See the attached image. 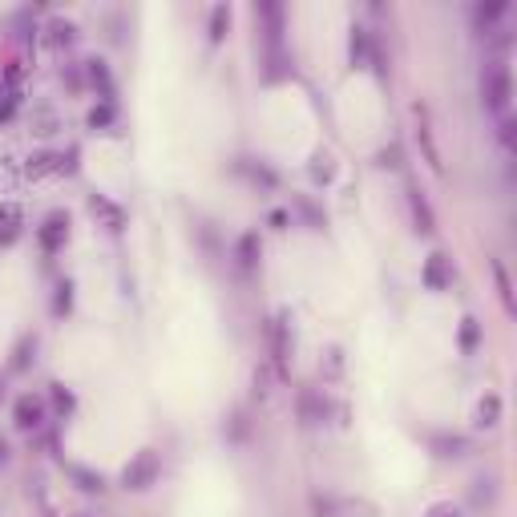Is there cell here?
Returning <instances> with one entry per match:
<instances>
[{
	"mask_svg": "<svg viewBox=\"0 0 517 517\" xmlns=\"http://www.w3.org/2000/svg\"><path fill=\"white\" fill-rule=\"evenodd\" d=\"M509 101H513V73H509V65L501 57H493L481 69V106L489 114L505 118L509 114Z\"/></svg>",
	"mask_w": 517,
	"mask_h": 517,
	"instance_id": "obj_1",
	"label": "cell"
},
{
	"mask_svg": "<svg viewBox=\"0 0 517 517\" xmlns=\"http://www.w3.org/2000/svg\"><path fill=\"white\" fill-rule=\"evenodd\" d=\"M267 352H271V368L279 380H291V356H295V332H291V312H279L267 320Z\"/></svg>",
	"mask_w": 517,
	"mask_h": 517,
	"instance_id": "obj_2",
	"label": "cell"
},
{
	"mask_svg": "<svg viewBox=\"0 0 517 517\" xmlns=\"http://www.w3.org/2000/svg\"><path fill=\"white\" fill-rule=\"evenodd\" d=\"M162 481V457H158V449H138L130 461H126V469H122V477H118V485L126 489V493H150L154 485Z\"/></svg>",
	"mask_w": 517,
	"mask_h": 517,
	"instance_id": "obj_3",
	"label": "cell"
},
{
	"mask_svg": "<svg viewBox=\"0 0 517 517\" xmlns=\"http://www.w3.org/2000/svg\"><path fill=\"white\" fill-rule=\"evenodd\" d=\"M295 417H299L303 429L328 425V421H332V400H328V392L316 388V384H303V388L295 392Z\"/></svg>",
	"mask_w": 517,
	"mask_h": 517,
	"instance_id": "obj_4",
	"label": "cell"
},
{
	"mask_svg": "<svg viewBox=\"0 0 517 517\" xmlns=\"http://www.w3.org/2000/svg\"><path fill=\"white\" fill-rule=\"evenodd\" d=\"M255 21H259V33H263V53H279L287 49L283 45V33H287V9L279 0H255Z\"/></svg>",
	"mask_w": 517,
	"mask_h": 517,
	"instance_id": "obj_5",
	"label": "cell"
},
{
	"mask_svg": "<svg viewBox=\"0 0 517 517\" xmlns=\"http://www.w3.org/2000/svg\"><path fill=\"white\" fill-rule=\"evenodd\" d=\"M49 421V400L37 392H21L13 400V429L17 433H41Z\"/></svg>",
	"mask_w": 517,
	"mask_h": 517,
	"instance_id": "obj_6",
	"label": "cell"
},
{
	"mask_svg": "<svg viewBox=\"0 0 517 517\" xmlns=\"http://www.w3.org/2000/svg\"><path fill=\"white\" fill-rule=\"evenodd\" d=\"M69 235H73V219H69V211H61V206H57V211H49L41 219V227H37V247L45 255H57V251H65Z\"/></svg>",
	"mask_w": 517,
	"mask_h": 517,
	"instance_id": "obj_7",
	"label": "cell"
},
{
	"mask_svg": "<svg viewBox=\"0 0 517 517\" xmlns=\"http://www.w3.org/2000/svg\"><path fill=\"white\" fill-rule=\"evenodd\" d=\"M235 174H239L251 190H259V194H275V190H279V170H275L267 158H239V162H235Z\"/></svg>",
	"mask_w": 517,
	"mask_h": 517,
	"instance_id": "obj_8",
	"label": "cell"
},
{
	"mask_svg": "<svg viewBox=\"0 0 517 517\" xmlns=\"http://www.w3.org/2000/svg\"><path fill=\"white\" fill-rule=\"evenodd\" d=\"M231 263H235V271L243 279H251L259 271V263H263V235L259 231H243L235 239V247H231Z\"/></svg>",
	"mask_w": 517,
	"mask_h": 517,
	"instance_id": "obj_9",
	"label": "cell"
},
{
	"mask_svg": "<svg viewBox=\"0 0 517 517\" xmlns=\"http://www.w3.org/2000/svg\"><path fill=\"white\" fill-rule=\"evenodd\" d=\"M421 287L433 291V295H441V291L453 287V259H449L445 251H433V255L421 263Z\"/></svg>",
	"mask_w": 517,
	"mask_h": 517,
	"instance_id": "obj_10",
	"label": "cell"
},
{
	"mask_svg": "<svg viewBox=\"0 0 517 517\" xmlns=\"http://www.w3.org/2000/svg\"><path fill=\"white\" fill-rule=\"evenodd\" d=\"M505 17H509V0H477L469 9V25L477 37H489Z\"/></svg>",
	"mask_w": 517,
	"mask_h": 517,
	"instance_id": "obj_11",
	"label": "cell"
},
{
	"mask_svg": "<svg viewBox=\"0 0 517 517\" xmlns=\"http://www.w3.org/2000/svg\"><path fill=\"white\" fill-rule=\"evenodd\" d=\"M25 239V206L21 202H0V251H9Z\"/></svg>",
	"mask_w": 517,
	"mask_h": 517,
	"instance_id": "obj_12",
	"label": "cell"
},
{
	"mask_svg": "<svg viewBox=\"0 0 517 517\" xmlns=\"http://www.w3.org/2000/svg\"><path fill=\"white\" fill-rule=\"evenodd\" d=\"M408 215H412V227H417V235H425V239L437 235V215H433L429 194L421 186H408Z\"/></svg>",
	"mask_w": 517,
	"mask_h": 517,
	"instance_id": "obj_13",
	"label": "cell"
},
{
	"mask_svg": "<svg viewBox=\"0 0 517 517\" xmlns=\"http://www.w3.org/2000/svg\"><path fill=\"white\" fill-rule=\"evenodd\" d=\"M81 73H85V85L97 93V101H114V73H110V61L106 57L81 61Z\"/></svg>",
	"mask_w": 517,
	"mask_h": 517,
	"instance_id": "obj_14",
	"label": "cell"
},
{
	"mask_svg": "<svg viewBox=\"0 0 517 517\" xmlns=\"http://www.w3.org/2000/svg\"><path fill=\"white\" fill-rule=\"evenodd\" d=\"M89 215L106 227L110 235H122L126 231V211H122L114 198H106V194H89Z\"/></svg>",
	"mask_w": 517,
	"mask_h": 517,
	"instance_id": "obj_15",
	"label": "cell"
},
{
	"mask_svg": "<svg viewBox=\"0 0 517 517\" xmlns=\"http://www.w3.org/2000/svg\"><path fill=\"white\" fill-rule=\"evenodd\" d=\"M469 437L465 433H433L429 437V453L437 457V461H465L469 457Z\"/></svg>",
	"mask_w": 517,
	"mask_h": 517,
	"instance_id": "obj_16",
	"label": "cell"
},
{
	"mask_svg": "<svg viewBox=\"0 0 517 517\" xmlns=\"http://www.w3.org/2000/svg\"><path fill=\"white\" fill-rule=\"evenodd\" d=\"M417 142H421V150H425V162H429V170L441 178V174H445V162H441V150H437L433 122H429V110H425V106H417Z\"/></svg>",
	"mask_w": 517,
	"mask_h": 517,
	"instance_id": "obj_17",
	"label": "cell"
},
{
	"mask_svg": "<svg viewBox=\"0 0 517 517\" xmlns=\"http://www.w3.org/2000/svg\"><path fill=\"white\" fill-rule=\"evenodd\" d=\"M37 348H41V336H37V332H25V336L13 344V352H9V376H25V372H33V364H37Z\"/></svg>",
	"mask_w": 517,
	"mask_h": 517,
	"instance_id": "obj_18",
	"label": "cell"
},
{
	"mask_svg": "<svg viewBox=\"0 0 517 517\" xmlns=\"http://www.w3.org/2000/svg\"><path fill=\"white\" fill-rule=\"evenodd\" d=\"M372 49H376V33L364 29V25H352V29H348V65H352V69H368Z\"/></svg>",
	"mask_w": 517,
	"mask_h": 517,
	"instance_id": "obj_19",
	"label": "cell"
},
{
	"mask_svg": "<svg viewBox=\"0 0 517 517\" xmlns=\"http://www.w3.org/2000/svg\"><path fill=\"white\" fill-rule=\"evenodd\" d=\"M231 25H235V9L227 5V0H219V5H211V13H206V41L223 45L231 37Z\"/></svg>",
	"mask_w": 517,
	"mask_h": 517,
	"instance_id": "obj_20",
	"label": "cell"
},
{
	"mask_svg": "<svg viewBox=\"0 0 517 517\" xmlns=\"http://www.w3.org/2000/svg\"><path fill=\"white\" fill-rule=\"evenodd\" d=\"M223 437H227V445H235V449H243V445L255 437V425H251V417H247V408H231V412H227Z\"/></svg>",
	"mask_w": 517,
	"mask_h": 517,
	"instance_id": "obj_21",
	"label": "cell"
},
{
	"mask_svg": "<svg viewBox=\"0 0 517 517\" xmlns=\"http://www.w3.org/2000/svg\"><path fill=\"white\" fill-rule=\"evenodd\" d=\"M501 417H505V400H501V392H485V396L477 400V408H473V425H477V429H497Z\"/></svg>",
	"mask_w": 517,
	"mask_h": 517,
	"instance_id": "obj_22",
	"label": "cell"
},
{
	"mask_svg": "<svg viewBox=\"0 0 517 517\" xmlns=\"http://www.w3.org/2000/svg\"><path fill=\"white\" fill-rule=\"evenodd\" d=\"M77 25L73 21H65V17H53L49 25H45V45L53 49V53H61V49H73L77 45Z\"/></svg>",
	"mask_w": 517,
	"mask_h": 517,
	"instance_id": "obj_23",
	"label": "cell"
},
{
	"mask_svg": "<svg viewBox=\"0 0 517 517\" xmlns=\"http://www.w3.org/2000/svg\"><path fill=\"white\" fill-rule=\"evenodd\" d=\"M73 299H77V283L73 279H57V287L49 295V316L53 320H69L73 316Z\"/></svg>",
	"mask_w": 517,
	"mask_h": 517,
	"instance_id": "obj_24",
	"label": "cell"
},
{
	"mask_svg": "<svg viewBox=\"0 0 517 517\" xmlns=\"http://www.w3.org/2000/svg\"><path fill=\"white\" fill-rule=\"evenodd\" d=\"M307 174H312V182H316V186H324V190H328V186L336 182V174H340V162L332 158V150H316V154H312V162H307Z\"/></svg>",
	"mask_w": 517,
	"mask_h": 517,
	"instance_id": "obj_25",
	"label": "cell"
},
{
	"mask_svg": "<svg viewBox=\"0 0 517 517\" xmlns=\"http://www.w3.org/2000/svg\"><path fill=\"white\" fill-rule=\"evenodd\" d=\"M49 174H61V154L41 150V154H33V158L25 162V182H41V178H49Z\"/></svg>",
	"mask_w": 517,
	"mask_h": 517,
	"instance_id": "obj_26",
	"label": "cell"
},
{
	"mask_svg": "<svg viewBox=\"0 0 517 517\" xmlns=\"http://www.w3.org/2000/svg\"><path fill=\"white\" fill-rule=\"evenodd\" d=\"M481 340H485V324H481L477 316H461V328H457V348H461V356H473V352L481 348Z\"/></svg>",
	"mask_w": 517,
	"mask_h": 517,
	"instance_id": "obj_27",
	"label": "cell"
},
{
	"mask_svg": "<svg viewBox=\"0 0 517 517\" xmlns=\"http://www.w3.org/2000/svg\"><path fill=\"white\" fill-rule=\"evenodd\" d=\"M489 271H493V283H497V299H501V307H505V316H517V299H513L509 267H505L501 259H493V263H489Z\"/></svg>",
	"mask_w": 517,
	"mask_h": 517,
	"instance_id": "obj_28",
	"label": "cell"
},
{
	"mask_svg": "<svg viewBox=\"0 0 517 517\" xmlns=\"http://www.w3.org/2000/svg\"><path fill=\"white\" fill-rule=\"evenodd\" d=\"M49 404H53V412L61 421H69L73 412H77V392L69 388V384H61V380H53L49 384Z\"/></svg>",
	"mask_w": 517,
	"mask_h": 517,
	"instance_id": "obj_29",
	"label": "cell"
},
{
	"mask_svg": "<svg viewBox=\"0 0 517 517\" xmlns=\"http://www.w3.org/2000/svg\"><path fill=\"white\" fill-rule=\"evenodd\" d=\"M25 106V89L21 85H0V126H9Z\"/></svg>",
	"mask_w": 517,
	"mask_h": 517,
	"instance_id": "obj_30",
	"label": "cell"
},
{
	"mask_svg": "<svg viewBox=\"0 0 517 517\" xmlns=\"http://www.w3.org/2000/svg\"><path fill=\"white\" fill-rule=\"evenodd\" d=\"M291 77V53L279 49V53H263V81L275 85V81H287Z\"/></svg>",
	"mask_w": 517,
	"mask_h": 517,
	"instance_id": "obj_31",
	"label": "cell"
},
{
	"mask_svg": "<svg viewBox=\"0 0 517 517\" xmlns=\"http://www.w3.org/2000/svg\"><path fill=\"white\" fill-rule=\"evenodd\" d=\"M118 122V101H97V106L85 114V126L97 134V130H110Z\"/></svg>",
	"mask_w": 517,
	"mask_h": 517,
	"instance_id": "obj_32",
	"label": "cell"
},
{
	"mask_svg": "<svg viewBox=\"0 0 517 517\" xmlns=\"http://www.w3.org/2000/svg\"><path fill=\"white\" fill-rule=\"evenodd\" d=\"M69 477L77 481L81 493H106V477L93 473V469H81V465H69Z\"/></svg>",
	"mask_w": 517,
	"mask_h": 517,
	"instance_id": "obj_33",
	"label": "cell"
},
{
	"mask_svg": "<svg viewBox=\"0 0 517 517\" xmlns=\"http://www.w3.org/2000/svg\"><path fill=\"white\" fill-rule=\"evenodd\" d=\"M312 517H344V505L336 493H312Z\"/></svg>",
	"mask_w": 517,
	"mask_h": 517,
	"instance_id": "obj_34",
	"label": "cell"
},
{
	"mask_svg": "<svg viewBox=\"0 0 517 517\" xmlns=\"http://www.w3.org/2000/svg\"><path fill=\"white\" fill-rule=\"evenodd\" d=\"M295 211H299L307 223H312V231H324V223H328V219L320 215V206H316L312 198H299V202H295Z\"/></svg>",
	"mask_w": 517,
	"mask_h": 517,
	"instance_id": "obj_35",
	"label": "cell"
},
{
	"mask_svg": "<svg viewBox=\"0 0 517 517\" xmlns=\"http://www.w3.org/2000/svg\"><path fill=\"white\" fill-rule=\"evenodd\" d=\"M497 142L505 146V154H513V150H517V122H513L509 114H505V118H501V126H497Z\"/></svg>",
	"mask_w": 517,
	"mask_h": 517,
	"instance_id": "obj_36",
	"label": "cell"
},
{
	"mask_svg": "<svg viewBox=\"0 0 517 517\" xmlns=\"http://www.w3.org/2000/svg\"><path fill=\"white\" fill-rule=\"evenodd\" d=\"M376 166H380V170H400V166H404V150H400L396 142L384 146V150L376 154Z\"/></svg>",
	"mask_w": 517,
	"mask_h": 517,
	"instance_id": "obj_37",
	"label": "cell"
},
{
	"mask_svg": "<svg viewBox=\"0 0 517 517\" xmlns=\"http://www.w3.org/2000/svg\"><path fill=\"white\" fill-rule=\"evenodd\" d=\"M425 517H469V513H465V505H457V501H433V505L425 509Z\"/></svg>",
	"mask_w": 517,
	"mask_h": 517,
	"instance_id": "obj_38",
	"label": "cell"
},
{
	"mask_svg": "<svg viewBox=\"0 0 517 517\" xmlns=\"http://www.w3.org/2000/svg\"><path fill=\"white\" fill-rule=\"evenodd\" d=\"M255 396H259V400H267V396H271V368H267V364H259V368H255Z\"/></svg>",
	"mask_w": 517,
	"mask_h": 517,
	"instance_id": "obj_39",
	"label": "cell"
},
{
	"mask_svg": "<svg viewBox=\"0 0 517 517\" xmlns=\"http://www.w3.org/2000/svg\"><path fill=\"white\" fill-rule=\"evenodd\" d=\"M267 227H271V231H287V227H291V211H283V206H275V211L267 215Z\"/></svg>",
	"mask_w": 517,
	"mask_h": 517,
	"instance_id": "obj_40",
	"label": "cell"
},
{
	"mask_svg": "<svg viewBox=\"0 0 517 517\" xmlns=\"http://www.w3.org/2000/svg\"><path fill=\"white\" fill-rule=\"evenodd\" d=\"M9 461H13V445H9L5 437H0V469H5Z\"/></svg>",
	"mask_w": 517,
	"mask_h": 517,
	"instance_id": "obj_41",
	"label": "cell"
},
{
	"mask_svg": "<svg viewBox=\"0 0 517 517\" xmlns=\"http://www.w3.org/2000/svg\"><path fill=\"white\" fill-rule=\"evenodd\" d=\"M9 396V384H5V376H0V400H5Z\"/></svg>",
	"mask_w": 517,
	"mask_h": 517,
	"instance_id": "obj_42",
	"label": "cell"
},
{
	"mask_svg": "<svg viewBox=\"0 0 517 517\" xmlns=\"http://www.w3.org/2000/svg\"><path fill=\"white\" fill-rule=\"evenodd\" d=\"M77 517H85V513H77Z\"/></svg>",
	"mask_w": 517,
	"mask_h": 517,
	"instance_id": "obj_43",
	"label": "cell"
}]
</instances>
